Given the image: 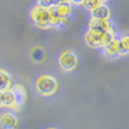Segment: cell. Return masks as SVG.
<instances>
[{"label": "cell", "mask_w": 129, "mask_h": 129, "mask_svg": "<svg viewBox=\"0 0 129 129\" xmlns=\"http://www.w3.org/2000/svg\"><path fill=\"white\" fill-rule=\"evenodd\" d=\"M30 18L35 26L42 29L57 26H66L68 24V18L61 19L55 12L54 7L47 9L36 5L31 9Z\"/></svg>", "instance_id": "6da1fadb"}, {"label": "cell", "mask_w": 129, "mask_h": 129, "mask_svg": "<svg viewBox=\"0 0 129 129\" xmlns=\"http://www.w3.org/2000/svg\"><path fill=\"white\" fill-rule=\"evenodd\" d=\"M85 42L90 48L98 49V48H104L107 44L115 39V31L112 32H100L89 29L87 33L85 34Z\"/></svg>", "instance_id": "7a4b0ae2"}, {"label": "cell", "mask_w": 129, "mask_h": 129, "mask_svg": "<svg viewBox=\"0 0 129 129\" xmlns=\"http://www.w3.org/2000/svg\"><path fill=\"white\" fill-rule=\"evenodd\" d=\"M35 87L37 92L42 96H51L55 93L58 89V82L56 79L50 76V74H44L40 76L35 83Z\"/></svg>", "instance_id": "3957f363"}, {"label": "cell", "mask_w": 129, "mask_h": 129, "mask_svg": "<svg viewBox=\"0 0 129 129\" xmlns=\"http://www.w3.org/2000/svg\"><path fill=\"white\" fill-rule=\"evenodd\" d=\"M59 65L64 71H71L78 65V57L71 51H64L59 56Z\"/></svg>", "instance_id": "277c9868"}, {"label": "cell", "mask_w": 129, "mask_h": 129, "mask_svg": "<svg viewBox=\"0 0 129 129\" xmlns=\"http://www.w3.org/2000/svg\"><path fill=\"white\" fill-rule=\"evenodd\" d=\"M10 90L13 91V93L15 95V101H16L14 111L20 112L24 107V105L26 103V100H27L26 91H25L23 86L18 85V84L17 85H14L13 87L10 88Z\"/></svg>", "instance_id": "5b68a950"}, {"label": "cell", "mask_w": 129, "mask_h": 129, "mask_svg": "<svg viewBox=\"0 0 129 129\" xmlns=\"http://www.w3.org/2000/svg\"><path fill=\"white\" fill-rule=\"evenodd\" d=\"M89 29L100 31V32H112L114 31V26L112 21L109 20H95L91 19L89 22Z\"/></svg>", "instance_id": "8992f818"}, {"label": "cell", "mask_w": 129, "mask_h": 129, "mask_svg": "<svg viewBox=\"0 0 129 129\" xmlns=\"http://www.w3.org/2000/svg\"><path fill=\"white\" fill-rule=\"evenodd\" d=\"M18 126V118L13 113H3L0 116V127L2 129H16Z\"/></svg>", "instance_id": "52a82bcc"}, {"label": "cell", "mask_w": 129, "mask_h": 129, "mask_svg": "<svg viewBox=\"0 0 129 129\" xmlns=\"http://www.w3.org/2000/svg\"><path fill=\"white\" fill-rule=\"evenodd\" d=\"M90 14H91V18L95 20H109L111 17V10L106 5L102 3L97 8L92 10Z\"/></svg>", "instance_id": "ba28073f"}, {"label": "cell", "mask_w": 129, "mask_h": 129, "mask_svg": "<svg viewBox=\"0 0 129 129\" xmlns=\"http://www.w3.org/2000/svg\"><path fill=\"white\" fill-rule=\"evenodd\" d=\"M104 54L106 57H109L110 59H115L120 56L119 54V48H118V39L115 38L113 41H111L110 44H107L104 48Z\"/></svg>", "instance_id": "9c48e42d"}, {"label": "cell", "mask_w": 129, "mask_h": 129, "mask_svg": "<svg viewBox=\"0 0 129 129\" xmlns=\"http://www.w3.org/2000/svg\"><path fill=\"white\" fill-rule=\"evenodd\" d=\"M55 12L61 19H66L71 14V3L70 2H60L55 7Z\"/></svg>", "instance_id": "30bf717a"}, {"label": "cell", "mask_w": 129, "mask_h": 129, "mask_svg": "<svg viewBox=\"0 0 129 129\" xmlns=\"http://www.w3.org/2000/svg\"><path fill=\"white\" fill-rule=\"evenodd\" d=\"M30 56H31V59L33 62L39 64V63H42L45 61V58H46V52L45 50L42 49L41 47H34L33 49L31 50V54H30Z\"/></svg>", "instance_id": "8fae6325"}, {"label": "cell", "mask_w": 129, "mask_h": 129, "mask_svg": "<svg viewBox=\"0 0 129 129\" xmlns=\"http://www.w3.org/2000/svg\"><path fill=\"white\" fill-rule=\"evenodd\" d=\"M10 79L9 73L3 69H0V92H4L8 89H10Z\"/></svg>", "instance_id": "7c38bea8"}, {"label": "cell", "mask_w": 129, "mask_h": 129, "mask_svg": "<svg viewBox=\"0 0 129 129\" xmlns=\"http://www.w3.org/2000/svg\"><path fill=\"white\" fill-rule=\"evenodd\" d=\"M2 102H3V106L14 110L16 101H15V95L10 89L2 92Z\"/></svg>", "instance_id": "4fadbf2b"}, {"label": "cell", "mask_w": 129, "mask_h": 129, "mask_svg": "<svg viewBox=\"0 0 129 129\" xmlns=\"http://www.w3.org/2000/svg\"><path fill=\"white\" fill-rule=\"evenodd\" d=\"M118 48L120 56L129 53V34H125L118 39Z\"/></svg>", "instance_id": "5bb4252c"}, {"label": "cell", "mask_w": 129, "mask_h": 129, "mask_svg": "<svg viewBox=\"0 0 129 129\" xmlns=\"http://www.w3.org/2000/svg\"><path fill=\"white\" fill-rule=\"evenodd\" d=\"M101 4H102V2L99 1V0H85L83 2V6L87 10H89L90 13L92 10H94L95 8H97Z\"/></svg>", "instance_id": "9a60e30c"}, {"label": "cell", "mask_w": 129, "mask_h": 129, "mask_svg": "<svg viewBox=\"0 0 129 129\" xmlns=\"http://www.w3.org/2000/svg\"><path fill=\"white\" fill-rule=\"evenodd\" d=\"M58 3L59 2L57 0H37V6L47 8V9H51L53 7H55Z\"/></svg>", "instance_id": "2e32d148"}, {"label": "cell", "mask_w": 129, "mask_h": 129, "mask_svg": "<svg viewBox=\"0 0 129 129\" xmlns=\"http://www.w3.org/2000/svg\"><path fill=\"white\" fill-rule=\"evenodd\" d=\"M85 1V0H70V3L72 4H76V5H80V4H83V2Z\"/></svg>", "instance_id": "e0dca14e"}, {"label": "cell", "mask_w": 129, "mask_h": 129, "mask_svg": "<svg viewBox=\"0 0 129 129\" xmlns=\"http://www.w3.org/2000/svg\"><path fill=\"white\" fill-rule=\"evenodd\" d=\"M3 106V102H2V92H0V107Z\"/></svg>", "instance_id": "ac0fdd59"}, {"label": "cell", "mask_w": 129, "mask_h": 129, "mask_svg": "<svg viewBox=\"0 0 129 129\" xmlns=\"http://www.w3.org/2000/svg\"><path fill=\"white\" fill-rule=\"evenodd\" d=\"M57 1L60 3V2H69L70 0H57Z\"/></svg>", "instance_id": "d6986e66"}, {"label": "cell", "mask_w": 129, "mask_h": 129, "mask_svg": "<svg viewBox=\"0 0 129 129\" xmlns=\"http://www.w3.org/2000/svg\"><path fill=\"white\" fill-rule=\"evenodd\" d=\"M99 1H101V2H102V3H103V2H104V1H106V0H99Z\"/></svg>", "instance_id": "ffe728a7"}, {"label": "cell", "mask_w": 129, "mask_h": 129, "mask_svg": "<svg viewBox=\"0 0 129 129\" xmlns=\"http://www.w3.org/2000/svg\"><path fill=\"white\" fill-rule=\"evenodd\" d=\"M47 129H56V128H47Z\"/></svg>", "instance_id": "44dd1931"}]
</instances>
